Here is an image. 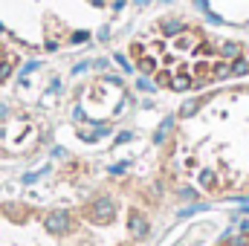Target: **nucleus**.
Returning a JSON list of instances; mask_svg holds the SVG:
<instances>
[{
    "mask_svg": "<svg viewBox=\"0 0 249 246\" xmlns=\"http://www.w3.org/2000/svg\"><path fill=\"white\" fill-rule=\"evenodd\" d=\"M142 72L168 90H194L249 70L244 50L229 41H214L200 29L165 20L160 35L142 38L130 47Z\"/></svg>",
    "mask_w": 249,
    "mask_h": 246,
    "instance_id": "obj_2",
    "label": "nucleus"
},
{
    "mask_svg": "<svg viewBox=\"0 0 249 246\" xmlns=\"http://www.w3.org/2000/svg\"><path fill=\"white\" fill-rule=\"evenodd\" d=\"M223 246H249V235H244V238H235V241H229V244Z\"/></svg>",
    "mask_w": 249,
    "mask_h": 246,
    "instance_id": "obj_3",
    "label": "nucleus"
},
{
    "mask_svg": "<svg viewBox=\"0 0 249 246\" xmlns=\"http://www.w3.org/2000/svg\"><path fill=\"white\" fill-rule=\"evenodd\" d=\"M6 70H9V64H6V58H3V50H0V78L6 75Z\"/></svg>",
    "mask_w": 249,
    "mask_h": 246,
    "instance_id": "obj_4",
    "label": "nucleus"
},
{
    "mask_svg": "<svg viewBox=\"0 0 249 246\" xmlns=\"http://www.w3.org/2000/svg\"><path fill=\"white\" fill-rule=\"evenodd\" d=\"M188 124V171L212 194L249 191V87L197 105Z\"/></svg>",
    "mask_w": 249,
    "mask_h": 246,
    "instance_id": "obj_1",
    "label": "nucleus"
}]
</instances>
